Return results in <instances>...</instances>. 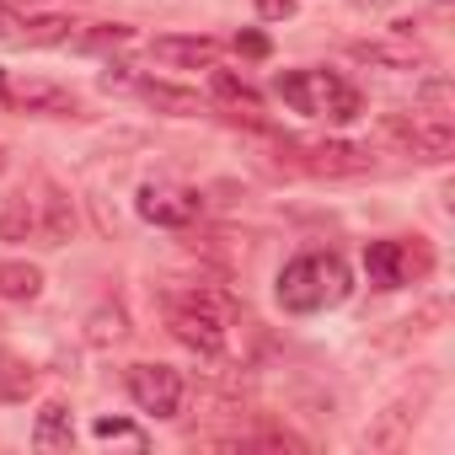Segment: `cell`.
Listing matches in <instances>:
<instances>
[{"label": "cell", "instance_id": "cell-19", "mask_svg": "<svg viewBox=\"0 0 455 455\" xmlns=\"http://www.w3.org/2000/svg\"><path fill=\"white\" fill-rule=\"evenodd\" d=\"M129 338V316L118 311V306H97L92 316H86V343L92 348H113V343H124Z\"/></svg>", "mask_w": 455, "mask_h": 455}, {"label": "cell", "instance_id": "cell-28", "mask_svg": "<svg viewBox=\"0 0 455 455\" xmlns=\"http://www.w3.org/2000/svg\"><path fill=\"white\" fill-rule=\"evenodd\" d=\"M0 97H6V70H0Z\"/></svg>", "mask_w": 455, "mask_h": 455}, {"label": "cell", "instance_id": "cell-6", "mask_svg": "<svg viewBox=\"0 0 455 455\" xmlns=\"http://www.w3.org/2000/svg\"><path fill=\"white\" fill-rule=\"evenodd\" d=\"M28 204H33V242L65 247V242L76 236V204H70L65 188H54L49 177H38L33 193H28Z\"/></svg>", "mask_w": 455, "mask_h": 455}, {"label": "cell", "instance_id": "cell-26", "mask_svg": "<svg viewBox=\"0 0 455 455\" xmlns=\"http://www.w3.org/2000/svg\"><path fill=\"white\" fill-rule=\"evenodd\" d=\"M129 38H134L129 28H113V33L102 28V33H92V38H86V49H108V44H129Z\"/></svg>", "mask_w": 455, "mask_h": 455}, {"label": "cell", "instance_id": "cell-3", "mask_svg": "<svg viewBox=\"0 0 455 455\" xmlns=\"http://www.w3.org/2000/svg\"><path fill=\"white\" fill-rule=\"evenodd\" d=\"M231 311L236 306H225L209 290H188V295L177 290V295H166V327H172V338L182 348L204 354V359L225 354V316H231Z\"/></svg>", "mask_w": 455, "mask_h": 455}, {"label": "cell", "instance_id": "cell-13", "mask_svg": "<svg viewBox=\"0 0 455 455\" xmlns=\"http://www.w3.org/2000/svg\"><path fill=\"white\" fill-rule=\"evenodd\" d=\"M140 97H145L156 113H166V118H198V113H204V97H198V92H188V86L140 81Z\"/></svg>", "mask_w": 455, "mask_h": 455}, {"label": "cell", "instance_id": "cell-23", "mask_svg": "<svg viewBox=\"0 0 455 455\" xmlns=\"http://www.w3.org/2000/svg\"><path fill=\"white\" fill-rule=\"evenodd\" d=\"M97 439H129V444H145V434L140 428H129V423H118V418H97V428H92Z\"/></svg>", "mask_w": 455, "mask_h": 455}, {"label": "cell", "instance_id": "cell-10", "mask_svg": "<svg viewBox=\"0 0 455 455\" xmlns=\"http://www.w3.org/2000/svg\"><path fill=\"white\" fill-rule=\"evenodd\" d=\"M12 108H28V113H44V118H70L76 113V97L54 81H6V97Z\"/></svg>", "mask_w": 455, "mask_h": 455}, {"label": "cell", "instance_id": "cell-25", "mask_svg": "<svg viewBox=\"0 0 455 455\" xmlns=\"http://www.w3.org/2000/svg\"><path fill=\"white\" fill-rule=\"evenodd\" d=\"M258 17L263 22H284V17H295V0H258Z\"/></svg>", "mask_w": 455, "mask_h": 455}, {"label": "cell", "instance_id": "cell-4", "mask_svg": "<svg viewBox=\"0 0 455 455\" xmlns=\"http://www.w3.org/2000/svg\"><path fill=\"white\" fill-rule=\"evenodd\" d=\"M380 134L412 161H450L455 156V124H439V118H423V113H386Z\"/></svg>", "mask_w": 455, "mask_h": 455}, {"label": "cell", "instance_id": "cell-8", "mask_svg": "<svg viewBox=\"0 0 455 455\" xmlns=\"http://www.w3.org/2000/svg\"><path fill=\"white\" fill-rule=\"evenodd\" d=\"M348 54L359 65H375V70H428V54L407 38V33H391V38H370V44H348Z\"/></svg>", "mask_w": 455, "mask_h": 455}, {"label": "cell", "instance_id": "cell-27", "mask_svg": "<svg viewBox=\"0 0 455 455\" xmlns=\"http://www.w3.org/2000/svg\"><path fill=\"white\" fill-rule=\"evenodd\" d=\"M348 6H359V12H370V6H386V0H348Z\"/></svg>", "mask_w": 455, "mask_h": 455}, {"label": "cell", "instance_id": "cell-5", "mask_svg": "<svg viewBox=\"0 0 455 455\" xmlns=\"http://www.w3.org/2000/svg\"><path fill=\"white\" fill-rule=\"evenodd\" d=\"M124 386H129L134 407L150 418H177V407H182V375L172 364H129Z\"/></svg>", "mask_w": 455, "mask_h": 455}, {"label": "cell", "instance_id": "cell-22", "mask_svg": "<svg viewBox=\"0 0 455 455\" xmlns=\"http://www.w3.org/2000/svg\"><path fill=\"white\" fill-rule=\"evenodd\" d=\"M17 44H65L70 38V22L65 17H38V22H17L12 28Z\"/></svg>", "mask_w": 455, "mask_h": 455}, {"label": "cell", "instance_id": "cell-12", "mask_svg": "<svg viewBox=\"0 0 455 455\" xmlns=\"http://www.w3.org/2000/svg\"><path fill=\"white\" fill-rule=\"evenodd\" d=\"M150 54L161 65H177V70H209L220 49H214V38H156Z\"/></svg>", "mask_w": 455, "mask_h": 455}, {"label": "cell", "instance_id": "cell-7", "mask_svg": "<svg viewBox=\"0 0 455 455\" xmlns=\"http://www.w3.org/2000/svg\"><path fill=\"white\" fill-rule=\"evenodd\" d=\"M140 214L150 225H166V231H182V225L198 220V193L172 188V182H145L140 188Z\"/></svg>", "mask_w": 455, "mask_h": 455}, {"label": "cell", "instance_id": "cell-9", "mask_svg": "<svg viewBox=\"0 0 455 455\" xmlns=\"http://www.w3.org/2000/svg\"><path fill=\"white\" fill-rule=\"evenodd\" d=\"M412 268H423V258L412 263V247L407 242H370L364 247V274L375 290H402L412 279Z\"/></svg>", "mask_w": 455, "mask_h": 455}, {"label": "cell", "instance_id": "cell-18", "mask_svg": "<svg viewBox=\"0 0 455 455\" xmlns=\"http://www.w3.org/2000/svg\"><path fill=\"white\" fill-rule=\"evenodd\" d=\"M44 274L33 263H0V300H38Z\"/></svg>", "mask_w": 455, "mask_h": 455}, {"label": "cell", "instance_id": "cell-16", "mask_svg": "<svg viewBox=\"0 0 455 455\" xmlns=\"http://www.w3.org/2000/svg\"><path fill=\"white\" fill-rule=\"evenodd\" d=\"M33 386H38V370H33L22 354L0 348V407H12V402H28V396H33Z\"/></svg>", "mask_w": 455, "mask_h": 455}, {"label": "cell", "instance_id": "cell-2", "mask_svg": "<svg viewBox=\"0 0 455 455\" xmlns=\"http://www.w3.org/2000/svg\"><path fill=\"white\" fill-rule=\"evenodd\" d=\"M274 92H279L295 113L327 118V124H354V118L364 113L359 86H348V81L332 76V70H284V76L274 81Z\"/></svg>", "mask_w": 455, "mask_h": 455}, {"label": "cell", "instance_id": "cell-24", "mask_svg": "<svg viewBox=\"0 0 455 455\" xmlns=\"http://www.w3.org/2000/svg\"><path fill=\"white\" fill-rule=\"evenodd\" d=\"M236 54H247V60H268V38H263V33H236Z\"/></svg>", "mask_w": 455, "mask_h": 455}, {"label": "cell", "instance_id": "cell-21", "mask_svg": "<svg viewBox=\"0 0 455 455\" xmlns=\"http://www.w3.org/2000/svg\"><path fill=\"white\" fill-rule=\"evenodd\" d=\"M0 242H33V204L28 188L17 198H6V214H0Z\"/></svg>", "mask_w": 455, "mask_h": 455}, {"label": "cell", "instance_id": "cell-17", "mask_svg": "<svg viewBox=\"0 0 455 455\" xmlns=\"http://www.w3.org/2000/svg\"><path fill=\"white\" fill-rule=\"evenodd\" d=\"M412 423H418V407L407 412V402H396V407L380 412V423L364 428V444H370V450H396V444L412 434Z\"/></svg>", "mask_w": 455, "mask_h": 455}, {"label": "cell", "instance_id": "cell-1", "mask_svg": "<svg viewBox=\"0 0 455 455\" xmlns=\"http://www.w3.org/2000/svg\"><path fill=\"white\" fill-rule=\"evenodd\" d=\"M348 290H354V279H348V263L338 252H300L279 274V306L295 316H316L327 306H343Z\"/></svg>", "mask_w": 455, "mask_h": 455}, {"label": "cell", "instance_id": "cell-15", "mask_svg": "<svg viewBox=\"0 0 455 455\" xmlns=\"http://www.w3.org/2000/svg\"><path fill=\"white\" fill-rule=\"evenodd\" d=\"M33 444L38 450H70L76 444V418H70L65 402H44V412L33 423Z\"/></svg>", "mask_w": 455, "mask_h": 455}, {"label": "cell", "instance_id": "cell-20", "mask_svg": "<svg viewBox=\"0 0 455 455\" xmlns=\"http://www.w3.org/2000/svg\"><path fill=\"white\" fill-rule=\"evenodd\" d=\"M418 113L423 118H439V124L455 118V86H450V76H428L418 86Z\"/></svg>", "mask_w": 455, "mask_h": 455}, {"label": "cell", "instance_id": "cell-14", "mask_svg": "<svg viewBox=\"0 0 455 455\" xmlns=\"http://www.w3.org/2000/svg\"><path fill=\"white\" fill-rule=\"evenodd\" d=\"M209 92H214V102H225V108L242 113V118H258V113H263V97H258L242 76H231V70H214V65H209Z\"/></svg>", "mask_w": 455, "mask_h": 455}, {"label": "cell", "instance_id": "cell-11", "mask_svg": "<svg viewBox=\"0 0 455 455\" xmlns=\"http://www.w3.org/2000/svg\"><path fill=\"white\" fill-rule=\"evenodd\" d=\"M300 150H306V166L322 172V177H359V172H370V150L348 145V140H316V145H300Z\"/></svg>", "mask_w": 455, "mask_h": 455}]
</instances>
